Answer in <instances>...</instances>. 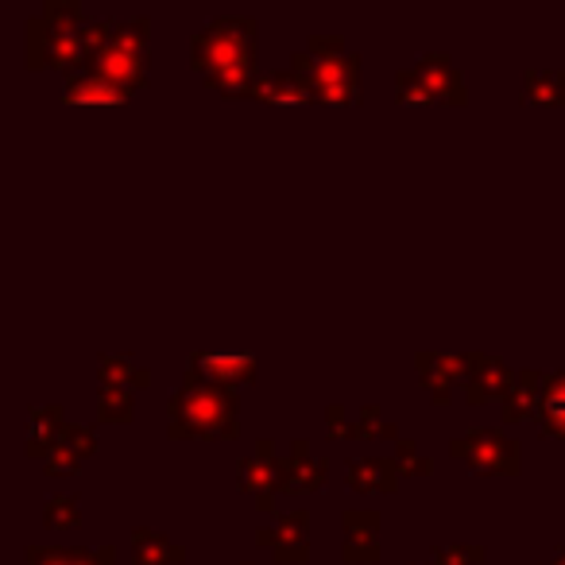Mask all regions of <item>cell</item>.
I'll return each mask as SVG.
<instances>
[{"label":"cell","instance_id":"24","mask_svg":"<svg viewBox=\"0 0 565 565\" xmlns=\"http://www.w3.org/2000/svg\"><path fill=\"white\" fill-rule=\"evenodd\" d=\"M356 438H369V441H399V426L376 407V403H364L356 411Z\"/></svg>","mask_w":565,"mask_h":565},{"label":"cell","instance_id":"15","mask_svg":"<svg viewBox=\"0 0 565 565\" xmlns=\"http://www.w3.org/2000/svg\"><path fill=\"white\" fill-rule=\"evenodd\" d=\"M539 399H542V376L534 369L515 372L508 395L500 399V418L503 423H531L539 415Z\"/></svg>","mask_w":565,"mask_h":565},{"label":"cell","instance_id":"31","mask_svg":"<svg viewBox=\"0 0 565 565\" xmlns=\"http://www.w3.org/2000/svg\"><path fill=\"white\" fill-rule=\"evenodd\" d=\"M43 469H47V477H74V472L82 469V457H74L71 449L55 446V454L43 461Z\"/></svg>","mask_w":565,"mask_h":565},{"label":"cell","instance_id":"6","mask_svg":"<svg viewBox=\"0 0 565 565\" xmlns=\"http://www.w3.org/2000/svg\"><path fill=\"white\" fill-rule=\"evenodd\" d=\"M395 97L399 105H465V82L449 55L426 51L415 66L395 74Z\"/></svg>","mask_w":565,"mask_h":565},{"label":"cell","instance_id":"23","mask_svg":"<svg viewBox=\"0 0 565 565\" xmlns=\"http://www.w3.org/2000/svg\"><path fill=\"white\" fill-rule=\"evenodd\" d=\"M523 105H565V71H526Z\"/></svg>","mask_w":565,"mask_h":565},{"label":"cell","instance_id":"1","mask_svg":"<svg viewBox=\"0 0 565 565\" xmlns=\"http://www.w3.org/2000/svg\"><path fill=\"white\" fill-rule=\"evenodd\" d=\"M190 66L221 97H252L256 86V20L221 17L190 40Z\"/></svg>","mask_w":565,"mask_h":565},{"label":"cell","instance_id":"26","mask_svg":"<svg viewBox=\"0 0 565 565\" xmlns=\"http://www.w3.org/2000/svg\"><path fill=\"white\" fill-rule=\"evenodd\" d=\"M43 526L47 531H74L82 526V503L74 495H51L43 508Z\"/></svg>","mask_w":565,"mask_h":565},{"label":"cell","instance_id":"32","mask_svg":"<svg viewBox=\"0 0 565 565\" xmlns=\"http://www.w3.org/2000/svg\"><path fill=\"white\" fill-rule=\"evenodd\" d=\"M71 562L74 565H117V550H113V546H102V550L74 546L71 550Z\"/></svg>","mask_w":565,"mask_h":565},{"label":"cell","instance_id":"7","mask_svg":"<svg viewBox=\"0 0 565 565\" xmlns=\"http://www.w3.org/2000/svg\"><path fill=\"white\" fill-rule=\"evenodd\" d=\"M449 457L461 465H469L477 477H515L523 469V457H519V441L500 434L495 426H480L461 438L449 441Z\"/></svg>","mask_w":565,"mask_h":565},{"label":"cell","instance_id":"4","mask_svg":"<svg viewBox=\"0 0 565 565\" xmlns=\"http://www.w3.org/2000/svg\"><path fill=\"white\" fill-rule=\"evenodd\" d=\"M82 9L74 0H51L40 20L28 24V66L32 71H82L86 47H82Z\"/></svg>","mask_w":565,"mask_h":565},{"label":"cell","instance_id":"28","mask_svg":"<svg viewBox=\"0 0 565 565\" xmlns=\"http://www.w3.org/2000/svg\"><path fill=\"white\" fill-rule=\"evenodd\" d=\"M58 446L71 449L74 457H82V461H86L89 454H97V430H94V426H82V423H66Z\"/></svg>","mask_w":565,"mask_h":565},{"label":"cell","instance_id":"3","mask_svg":"<svg viewBox=\"0 0 565 565\" xmlns=\"http://www.w3.org/2000/svg\"><path fill=\"white\" fill-rule=\"evenodd\" d=\"M291 74L315 105H361V55L338 35H310L307 47L291 55Z\"/></svg>","mask_w":565,"mask_h":565},{"label":"cell","instance_id":"11","mask_svg":"<svg viewBox=\"0 0 565 565\" xmlns=\"http://www.w3.org/2000/svg\"><path fill=\"white\" fill-rule=\"evenodd\" d=\"M345 526V542H341V557L349 565H372L380 562V515L369 508H353L341 519Z\"/></svg>","mask_w":565,"mask_h":565},{"label":"cell","instance_id":"8","mask_svg":"<svg viewBox=\"0 0 565 565\" xmlns=\"http://www.w3.org/2000/svg\"><path fill=\"white\" fill-rule=\"evenodd\" d=\"M236 484H241L248 495H256V508L264 511V515L267 511H275V495L287 492V488H282V457H275L271 438L256 441V457L241 461V469H236Z\"/></svg>","mask_w":565,"mask_h":565},{"label":"cell","instance_id":"17","mask_svg":"<svg viewBox=\"0 0 565 565\" xmlns=\"http://www.w3.org/2000/svg\"><path fill=\"white\" fill-rule=\"evenodd\" d=\"M349 484L356 492H399V469L392 457H356L349 465Z\"/></svg>","mask_w":565,"mask_h":565},{"label":"cell","instance_id":"9","mask_svg":"<svg viewBox=\"0 0 565 565\" xmlns=\"http://www.w3.org/2000/svg\"><path fill=\"white\" fill-rule=\"evenodd\" d=\"M472 361H477V353H418L415 356L423 387L430 392V399L438 403V407L454 403V395L461 392V384L469 380Z\"/></svg>","mask_w":565,"mask_h":565},{"label":"cell","instance_id":"25","mask_svg":"<svg viewBox=\"0 0 565 565\" xmlns=\"http://www.w3.org/2000/svg\"><path fill=\"white\" fill-rule=\"evenodd\" d=\"M132 415H136L132 392L102 384V392H97V418L102 423H132Z\"/></svg>","mask_w":565,"mask_h":565},{"label":"cell","instance_id":"16","mask_svg":"<svg viewBox=\"0 0 565 565\" xmlns=\"http://www.w3.org/2000/svg\"><path fill=\"white\" fill-rule=\"evenodd\" d=\"M66 430V415L63 407H35L32 415H28V457H40V461H47L51 454H55L58 438H63Z\"/></svg>","mask_w":565,"mask_h":565},{"label":"cell","instance_id":"21","mask_svg":"<svg viewBox=\"0 0 565 565\" xmlns=\"http://www.w3.org/2000/svg\"><path fill=\"white\" fill-rule=\"evenodd\" d=\"M66 105H128V94H120L117 86L94 78V74H71L63 89Z\"/></svg>","mask_w":565,"mask_h":565},{"label":"cell","instance_id":"30","mask_svg":"<svg viewBox=\"0 0 565 565\" xmlns=\"http://www.w3.org/2000/svg\"><path fill=\"white\" fill-rule=\"evenodd\" d=\"M326 434H330L333 441L356 438V418H349L341 407H330V411H326Z\"/></svg>","mask_w":565,"mask_h":565},{"label":"cell","instance_id":"27","mask_svg":"<svg viewBox=\"0 0 565 565\" xmlns=\"http://www.w3.org/2000/svg\"><path fill=\"white\" fill-rule=\"evenodd\" d=\"M395 469H399V477H430L434 472V461L418 449L415 438H399L395 441Z\"/></svg>","mask_w":565,"mask_h":565},{"label":"cell","instance_id":"33","mask_svg":"<svg viewBox=\"0 0 565 565\" xmlns=\"http://www.w3.org/2000/svg\"><path fill=\"white\" fill-rule=\"evenodd\" d=\"M28 565H74V562H71V550L40 546V550H28Z\"/></svg>","mask_w":565,"mask_h":565},{"label":"cell","instance_id":"29","mask_svg":"<svg viewBox=\"0 0 565 565\" xmlns=\"http://www.w3.org/2000/svg\"><path fill=\"white\" fill-rule=\"evenodd\" d=\"M488 550L484 546H434L430 565H484Z\"/></svg>","mask_w":565,"mask_h":565},{"label":"cell","instance_id":"10","mask_svg":"<svg viewBox=\"0 0 565 565\" xmlns=\"http://www.w3.org/2000/svg\"><path fill=\"white\" fill-rule=\"evenodd\" d=\"M256 546H264L279 565H302L310 557V515L307 511H287L275 526L256 534Z\"/></svg>","mask_w":565,"mask_h":565},{"label":"cell","instance_id":"34","mask_svg":"<svg viewBox=\"0 0 565 565\" xmlns=\"http://www.w3.org/2000/svg\"><path fill=\"white\" fill-rule=\"evenodd\" d=\"M550 565H565V550H557V557H554Z\"/></svg>","mask_w":565,"mask_h":565},{"label":"cell","instance_id":"20","mask_svg":"<svg viewBox=\"0 0 565 565\" xmlns=\"http://www.w3.org/2000/svg\"><path fill=\"white\" fill-rule=\"evenodd\" d=\"M97 376H102V384L125 387V392H143L151 384V372L143 364H136L132 356H113V353L97 356Z\"/></svg>","mask_w":565,"mask_h":565},{"label":"cell","instance_id":"5","mask_svg":"<svg viewBox=\"0 0 565 565\" xmlns=\"http://www.w3.org/2000/svg\"><path fill=\"white\" fill-rule=\"evenodd\" d=\"M148 32H151L148 17L113 20L109 43L89 58L86 74H94V78L109 82L120 94L132 97L148 82Z\"/></svg>","mask_w":565,"mask_h":565},{"label":"cell","instance_id":"2","mask_svg":"<svg viewBox=\"0 0 565 565\" xmlns=\"http://www.w3.org/2000/svg\"><path fill=\"white\" fill-rule=\"evenodd\" d=\"M236 430H241L236 395L186 372V384L167 403V434L179 441H233L241 438Z\"/></svg>","mask_w":565,"mask_h":565},{"label":"cell","instance_id":"19","mask_svg":"<svg viewBox=\"0 0 565 565\" xmlns=\"http://www.w3.org/2000/svg\"><path fill=\"white\" fill-rule=\"evenodd\" d=\"M252 97H256V102H267V105H315L310 102V89L302 86L291 71L259 74L256 86H252Z\"/></svg>","mask_w":565,"mask_h":565},{"label":"cell","instance_id":"14","mask_svg":"<svg viewBox=\"0 0 565 565\" xmlns=\"http://www.w3.org/2000/svg\"><path fill=\"white\" fill-rule=\"evenodd\" d=\"M190 376L205 380V384H217V387H244V384H256V356H205L194 353L190 356Z\"/></svg>","mask_w":565,"mask_h":565},{"label":"cell","instance_id":"13","mask_svg":"<svg viewBox=\"0 0 565 565\" xmlns=\"http://www.w3.org/2000/svg\"><path fill=\"white\" fill-rule=\"evenodd\" d=\"M330 480V461L310 454L307 438L291 441V457L282 461V488L287 492H322Z\"/></svg>","mask_w":565,"mask_h":565},{"label":"cell","instance_id":"18","mask_svg":"<svg viewBox=\"0 0 565 565\" xmlns=\"http://www.w3.org/2000/svg\"><path fill=\"white\" fill-rule=\"evenodd\" d=\"M182 562H186V550L167 539V534L148 531V526H140L132 534V565H182Z\"/></svg>","mask_w":565,"mask_h":565},{"label":"cell","instance_id":"12","mask_svg":"<svg viewBox=\"0 0 565 565\" xmlns=\"http://www.w3.org/2000/svg\"><path fill=\"white\" fill-rule=\"evenodd\" d=\"M511 380H515V372H508V364L495 361V356H488V353H477L469 380L461 384V399L469 403V407H484V403L508 395Z\"/></svg>","mask_w":565,"mask_h":565},{"label":"cell","instance_id":"22","mask_svg":"<svg viewBox=\"0 0 565 565\" xmlns=\"http://www.w3.org/2000/svg\"><path fill=\"white\" fill-rule=\"evenodd\" d=\"M539 423L546 430V438L565 441V372H554L550 380H542Z\"/></svg>","mask_w":565,"mask_h":565}]
</instances>
